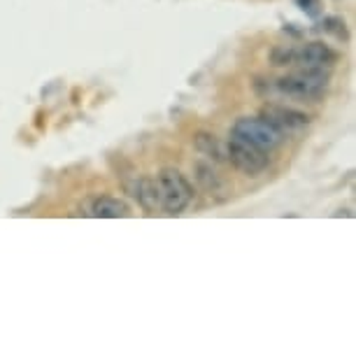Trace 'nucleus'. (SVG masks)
Wrapping results in <instances>:
<instances>
[{"instance_id":"nucleus-1","label":"nucleus","mask_w":356,"mask_h":356,"mask_svg":"<svg viewBox=\"0 0 356 356\" xmlns=\"http://www.w3.org/2000/svg\"><path fill=\"white\" fill-rule=\"evenodd\" d=\"M273 86H275V91L286 98L317 103V100L324 96V91L328 89V75H326V70L300 68L298 72H293V75L280 77Z\"/></svg>"},{"instance_id":"nucleus-2","label":"nucleus","mask_w":356,"mask_h":356,"mask_svg":"<svg viewBox=\"0 0 356 356\" xmlns=\"http://www.w3.org/2000/svg\"><path fill=\"white\" fill-rule=\"evenodd\" d=\"M156 184H159L161 207H163L165 214L177 217V214H182L186 207L191 205L193 186L179 170H175V168H163L156 177Z\"/></svg>"},{"instance_id":"nucleus-3","label":"nucleus","mask_w":356,"mask_h":356,"mask_svg":"<svg viewBox=\"0 0 356 356\" xmlns=\"http://www.w3.org/2000/svg\"><path fill=\"white\" fill-rule=\"evenodd\" d=\"M231 136L245 140V143H250L254 147H259V149L266 152V154L275 152L282 143H284V136H282L277 129H273L268 122H264L261 117L238 119L231 129Z\"/></svg>"},{"instance_id":"nucleus-4","label":"nucleus","mask_w":356,"mask_h":356,"mask_svg":"<svg viewBox=\"0 0 356 356\" xmlns=\"http://www.w3.org/2000/svg\"><path fill=\"white\" fill-rule=\"evenodd\" d=\"M226 161L233 163L240 172L250 175V177H257V175L264 172L268 163H270V159H268L266 152H261L259 147H254L250 143H245V140L233 138V136L226 143Z\"/></svg>"},{"instance_id":"nucleus-5","label":"nucleus","mask_w":356,"mask_h":356,"mask_svg":"<svg viewBox=\"0 0 356 356\" xmlns=\"http://www.w3.org/2000/svg\"><path fill=\"white\" fill-rule=\"evenodd\" d=\"M261 119L270 124L273 129H277L284 138L291 136V133L303 131L310 124V117L305 112H298L293 107H284V105H266L261 110Z\"/></svg>"},{"instance_id":"nucleus-6","label":"nucleus","mask_w":356,"mask_h":356,"mask_svg":"<svg viewBox=\"0 0 356 356\" xmlns=\"http://www.w3.org/2000/svg\"><path fill=\"white\" fill-rule=\"evenodd\" d=\"M293 63H298L300 68L328 70L338 63V54L324 42H310L303 49H293Z\"/></svg>"},{"instance_id":"nucleus-7","label":"nucleus","mask_w":356,"mask_h":356,"mask_svg":"<svg viewBox=\"0 0 356 356\" xmlns=\"http://www.w3.org/2000/svg\"><path fill=\"white\" fill-rule=\"evenodd\" d=\"M131 210L124 200L119 198H112V196H103L98 198L96 203L91 205V217L96 219H122V217H129Z\"/></svg>"},{"instance_id":"nucleus-8","label":"nucleus","mask_w":356,"mask_h":356,"mask_svg":"<svg viewBox=\"0 0 356 356\" xmlns=\"http://www.w3.org/2000/svg\"><path fill=\"white\" fill-rule=\"evenodd\" d=\"M136 198L143 210L154 212L156 207H161V198H159V184L156 179L152 177H140L138 186H136Z\"/></svg>"},{"instance_id":"nucleus-9","label":"nucleus","mask_w":356,"mask_h":356,"mask_svg":"<svg viewBox=\"0 0 356 356\" xmlns=\"http://www.w3.org/2000/svg\"><path fill=\"white\" fill-rule=\"evenodd\" d=\"M193 143H196V149L200 154H205V156H210L214 161H226V143H219L210 133H198L193 138Z\"/></svg>"},{"instance_id":"nucleus-10","label":"nucleus","mask_w":356,"mask_h":356,"mask_svg":"<svg viewBox=\"0 0 356 356\" xmlns=\"http://www.w3.org/2000/svg\"><path fill=\"white\" fill-rule=\"evenodd\" d=\"M196 177H198V182L203 184V189L205 191H210V193H217L224 189V182L217 177V172L212 170V165H207V163H196Z\"/></svg>"},{"instance_id":"nucleus-11","label":"nucleus","mask_w":356,"mask_h":356,"mask_svg":"<svg viewBox=\"0 0 356 356\" xmlns=\"http://www.w3.org/2000/svg\"><path fill=\"white\" fill-rule=\"evenodd\" d=\"M293 3H296V8L310 19H319L321 12H324V8H321V0H293Z\"/></svg>"},{"instance_id":"nucleus-12","label":"nucleus","mask_w":356,"mask_h":356,"mask_svg":"<svg viewBox=\"0 0 356 356\" xmlns=\"http://www.w3.org/2000/svg\"><path fill=\"white\" fill-rule=\"evenodd\" d=\"M321 29H324L326 33H333L335 38L345 40L347 38V31H345V22L338 17H326L324 22H321Z\"/></svg>"}]
</instances>
